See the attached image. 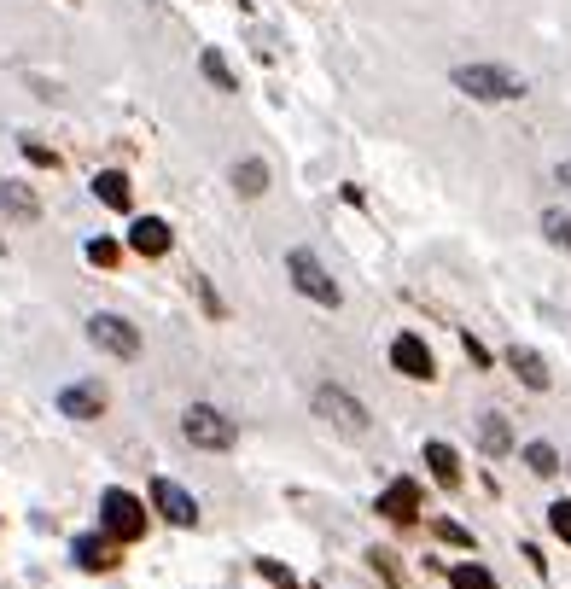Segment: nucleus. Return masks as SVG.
Here are the masks:
<instances>
[{"label": "nucleus", "instance_id": "nucleus-10", "mask_svg": "<svg viewBox=\"0 0 571 589\" xmlns=\"http://www.w3.org/2000/svg\"><path fill=\"white\" fill-rule=\"evenodd\" d=\"M70 560H76L82 572H111V566H117V537L100 525V531H88V537L70 543Z\"/></svg>", "mask_w": 571, "mask_h": 589}, {"label": "nucleus", "instance_id": "nucleus-22", "mask_svg": "<svg viewBox=\"0 0 571 589\" xmlns=\"http://www.w3.org/2000/svg\"><path fill=\"white\" fill-rule=\"evenodd\" d=\"M187 280H193V298H199V310L210 315V321H222V315H228V304H222V292L210 286V275H187Z\"/></svg>", "mask_w": 571, "mask_h": 589}, {"label": "nucleus", "instance_id": "nucleus-26", "mask_svg": "<svg viewBox=\"0 0 571 589\" xmlns=\"http://www.w3.org/2000/svg\"><path fill=\"white\" fill-rule=\"evenodd\" d=\"M548 525H554L560 543H571V502H554V508H548Z\"/></svg>", "mask_w": 571, "mask_h": 589}, {"label": "nucleus", "instance_id": "nucleus-7", "mask_svg": "<svg viewBox=\"0 0 571 589\" xmlns=\"http://www.w3.org/2000/svg\"><path fill=\"white\" fill-rule=\"evenodd\" d=\"M59 415L65 420H100L105 415V385L100 380H70V385H59Z\"/></svg>", "mask_w": 571, "mask_h": 589}, {"label": "nucleus", "instance_id": "nucleus-19", "mask_svg": "<svg viewBox=\"0 0 571 589\" xmlns=\"http://www.w3.org/2000/svg\"><path fill=\"white\" fill-rule=\"evenodd\" d=\"M478 450L484 455H507L513 450V426H507V415H484L478 420Z\"/></svg>", "mask_w": 571, "mask_h": 589}, {"label": "nucleus", "instance_id": "nucleus-4", "mask_svg": "<svg viewBox=\"0 0 571 589\" xmlns=\"http://www.w3.org/2000/svg\"><path fill=\"white\" fill-rule=\"evenodd\" d=\"M181 438L193 444V450H234V438H239V426L216 403H193L187 415H181Z\"/></svg>", "mask_w": 571, "mask_h": 589}, {"label": "nucleus", "instance_id": "nucleus-20", "mask_svg": "<svg viewBox=\"0 0 571 589\" xmlns=\"http://www.w3.org/2000/svg\"><path fill=\"white\" fill-rule=\"evenodd\" d=\"M542 240L554 245V251H566V257H571V210H560V205L542 210Z\"/></svg>", "mask_w": 571, "mask_h": 589}, {"label": "nucleus", "instance_id": "nucleus-15", "mask_svg": "<svg viewBox=\"0 0 571 589\" xmlns=\"http://www.w3.org/2000/svg\"><path fill=\"white\" fill-rule=\"evenodd\" d=\"M507 368L531 385V391H548V362H542L531 345H513V350H507Z\"/></svg>", "mask_w": 571, "mask_h": 589}, {"label": "nucleus", "instance_id": "nucleus-24", "mask_svg": "<svg viewBox=\"0 0 571 589\" xmlns=\"http://www.w3.org/2000/svg\"><path fill=\"white\" fill-rule=\"evenodd\" d=\"M257 572H263V578H269L274 589H298V578H292V566H286V560H257Z\"/></svg>", "mask_w": 571, "mask_h": 589}, {"label": "nucleus", "instance_id": "nucleus-16", "mask_svg": "<svg viewBox=\"0 0 571 589\" xmlns=\"http://www.w3.org/2000/svg\"><path fill=\"white\" fill-rule=\"evenodd\" d=\"M199 70H204V82H210L216 94H239V76H234V65L222 59V47H204V53H199Z\"/></svg>", "mask_w": 571, "mask_h": 589}, {"label": "nucleus", "instance_id": "nucleus-33", "mask_svg": "<svg viewBox=\"0 0 571 589\" xmlns=\"http://www.w3.org/2000/svg\"><path fill=\"white\" fill-rule=\"evenodd\" d=\"M566 473H571V461H566Z\"/></svg>", "mask_w": 571, "mask_h": 589}, {"label": "nucleus", "instance_id": "nucleus-3", "mask_svg": "<svg viewBox=\"0 0 571 589\" xmlns=\"http://www.w3.org/2000/svg\"><path fill=\"white\" fill-rule=\"evenodd\" d=\"M309 409H315V415L327 420V426H338V432H350V438H362V432H368V403H362V397H356V391H344V385H315V397H309Z\"/></svg>", "mask_w": 571, "mask_h": 589}, {"label": "nucleus", "instance_id": "nucleus-8", "mask_svg": "<svg viewBox=\"0 0 571 589\" xmlns=\"http://www.w3.org/2000/svg\"><path fill=\"white\" fill-rule=\"evenodd\" d=\"M391 368L408 374V380H437V362H432V350H426L420 333H397V339H391Z\"/></svg>", "mask_w": 571, "mask_h": 589}, {"label": "nucleus", "instance_id": "nucleus-5", "mask_svg": "<svg viewBox=\"0 0 571 589\" xmlns=\"http://www.w3.org/2000/svg\"><path fill=\"white\" fill-rule=\"evenodd\" d=\"M100 525L117 537V543H140V537H146V502L129 496V490H105L100 496Z\"/></svg>", "mask_w": 571, "mask_h": 589}, {"label": "nucleus", "instance_id": "nucleus-23", "mask_svg": "<svg viewBox=\"0 0 571 589\" xmlns=\"http://www.w3.org/2000/svg\"><path fill=\"white\" fill-rule=\"evenodd\" d=\"M449 584L455 589H496V578H490V572H484V566H455V572H449Z\"/></svg>", "mask_w": 571, "mask_h": 589}, {"label": "nucleus", "instance_id": "nucleus-2", "mask_svg": "<svg viewBox=\"0 0 571 589\" xmlns=\"http://www.w3.org/2000/svg\"><path fill=\"white\" fill-rule=\"evenodd\" d=\"M286 280L298 286L309 304H321V310H338V304H344L338 280L327 275V263H321V257H315L309 245H292V251H286Z\"/></svg>", "mask_w": 571, "mask_h": 589}, {"label": "nucleus", "instance_id": "nucleus-17", "mask_svg": "<svg viewBox=\"0 0 571 589\" xmlns=\"http://www.w3.org/2000/svg\"><path fill=\"white\" fill-rule=\"evenodd\" d=\"M234 187H239V199H263V193H269V164H263V158H239Z\"/></svg>", "mask_w": 571, "mask_h": 589}, {"label": "nucleus", "instance_id": "nucleus-11", "mask_svg": "<svg viewBox=\"0 0 571 589\" xmlns=\"http://www.w3.org/2000/svg\"><path fill=\"white\" fill-rule=\"evenodd\" d=\"M169 245H175V234H169L164 216H135L129 222V251L135 257H169Z\"/></svg>", "mask_w": 571, "mask_h": 589}, {"label": "nucleus", "instance_id": "nucleus-14", "mask_svg": "<svg viewBox=\"0 0 571 589\" xmlns=\"http://www.w3.org/2000/svg\"><path fill=\"white\" fill-rule=\"evenodd\" d=\"M0 216H12V222H35V216H41V199H35L24 181H0Z\"/></svg>", "mask_w": 571, "mask_h": 589}, {"label": "nucleus", "instance_id": "nucleus-27", "mask_svg": "<svg viewBox=\"0 0 571 589\" xmlns=\"http://www.w3.org/2000/svg\"><path fill=\"white\" fill-rule=\"evenodd\" d=\"M88 263L111 269V263H117V240H88Z\"/></svg>", "mask_w": 571, "mask_h": 589}, {"label": "nucleus", "instance_id": "nucleus-31", "mask_svg": "<svg viewBox=\"0 0 571 589\" xmlns=\"http://www.w3.org/2000/svg\"><path fill=\"white\" fill-rule=\"evenodd\" d=\"M239 6H251V0H239Z\"/></svg>", "mask_w": 571, "mask_h": 589}, {"label": "nucleus", "instance_id": "nucleus-30", "mask_svg": "<svg viewBox=\"0 0 571 589\" xmlns=\"http://www.w3.org/2000/svg\"><path fill=\"white\" fill-rule=\"evenodd\" d=\"M554 181H560V187H566V193H571V158H566V164H560V170H554Z\"/></svg>", "mask_w": 571, "mask_h": 589}, {"label": "nucleus", "instance_id": "nucleus-1", "mask_svg": "<svg viewBox=\"0 0 571 589\" xmlns=\"http://www.w3.org/2000/svg\"><path fill=\"white\" fill-rule=\"evenodd\" d=\"M449 82H455V94H467V100H478V105H513V100L531 94V82H525L519 70L484 65V59H478V65H455Z\"/></svg>", "mask_w": 571, "mask_h": 589}, {"label": "nucleus", "instance_id": "nucleus-21", "mask_svg": "<svg viewBox=\"0 0 571 589\" xmlns=\"http://www.w3.org/2000/svg\"><path fill=\"white\" fill-rule=\"evenodd\" d=\"M525 467H531V473H537V479H554V473H560V467H566V461H560V450H554V444H525Z\"/></svg>", "mask_w": 571, "mask_h": 589}, {"label": "nucleus", "instance_id": "nucleus-32", "mask_svg": "<svg viewBox=\"0 0 571 589\" xmlns=\"http://www.w3.org/2000/svg\"><path fill=\"white\" fill-rule=\"evenodd\" d=\"M309 589H321V584H309Z\"/></svg>", "mask_w": 571, "mask_h": 589}, {"label": "nucleus", "instance_id": "nucleus-13", "mask_svg": "<svg viewBox=\"0 0 571 589\" xmlns=\"http://www.w3.org/2000/svg\"><path fill=\"white\" fill-rule=\"evenodd\" d=\"M88 187H94V199H100L105 210H129L135 205V187H129V175L123 170H100Z\"/></svg>", "mask_w": 571, "mask_h": 589}, {"label": "nucleus", "instance_id": "nucleus-9", "mask_svg": "<svg viewBox=\"0 0 571 589\" xmlns=\"http://www.w3.org/2000/svg\"><path fill=\"white\" fill-rule=\"evenodd\" d=\"M152 508H158L169 525H199V502H193V490H181L175 479H152Z\"/></svg>", "mask_w": 571, "mask_h": 589}, {"label": "nucleus", "instance_id": "nucleus-12", "mask_svg": "<svg viewBox=\"0 0 571 589\" xmlns=\"http://www.w3.org/2000/svg\"><path fill=\"white\" fill-rule=\"evenodd\" d=\"M379 514H385V520H397V525L420 520V485H414V479L385 485V490H379Z\"/></svg>", "mask_w": 571, "mask_h": 589}, {"label": "nucleus", "instance_id": "nucleus-18", "mask_svg": "<svg viewBox=\"0 0 571 589\" xmlns=\"http://www.w3.org/2000/svg\"><path fill=\"white\" fill-rule=\"evenodd\" d=\"M426 467H432V479H437V485H449V490L461 485V455L449 450V444H437V438L426 444Z\"/></svg>", "mask_w": 571, "mask_h": 589}, {"label": "nucleus", "instance_id": "nucleus-28", "mask_svg": "<svg viewBox=\"0 0 571 589\" xmlns=\"http://www.w3.org/2000/svg\"><path fill=\"white\" fill-rule=\"evenodd\" d=\"M437 537H443V543H461V549L472 543V537H467V531H461L455 520H437Z\"/></svg>", "mask_w": 571, "mask_h": 589}, {"label": "nucleus", "instance_id": "nucleus-6", "mask_svg": "<svg viewBox=\"0 0 571 589\" xmlns=\"http://www.w3.org/2000/svg\"><path fill=\"white\" fill-rule=\"evenodd\" d=\"M88 339H94V350L117 356V362H135L140 356V333L123 315H94V321H88Z\"/></svg>", "mask_w": 571, "mask_h": 589}, {"label": "nucleus", "instance_id": "nucleus-25", "mask_svg": "<svg viewBox=\"0 0 571 589\" xmlns=\"http://www.w3.org/2000/svg\"><path fill=\"white\" fill-rule=\"evenodd\" d=\"M24 158H30L35 170H59V152H53V146H41V140H24Z\"/></svg>", "mask_w": 571, "mask_h": 589}, {"label": "nucleus", "instance_id": "nucleus-29", "mask_svg": "<svg viewBox=\"0 0 571 589\" xmlns=\"http://www.w3.org/2000/svg\"><path fill=\"white\" fill-rule=\"evenodd\" d=\"M373 572H379V578H385V584H397V566H391V555H385V549H373Z\"/></svg>", "mask_w": 571, "mask_h": 589}]
</instances>
